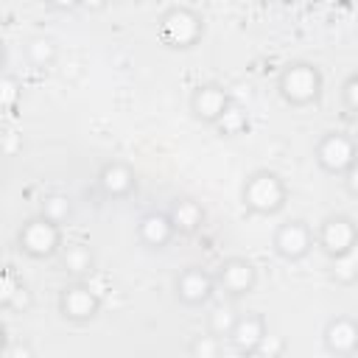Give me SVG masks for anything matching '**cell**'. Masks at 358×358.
<instances>
[{"instance_id": "cell-1", "label": "cell", "mask_w": 358, "mask_h": 358, "mask_svg": "<svg viewBox=\"0 0 358 358\" xmlns=\"http://www.w3.org/2000/svg\"><path fill=\"white\" fill-rule=\"evenodd\" d=\"M241 199H243V204L252 213H257V215H274V213H280L285 207L288 187H285V182L274 171L260 168V171H255V173L246 176L243 190H241Z\"/></svg>"}, {"instance_id": "cell-2", "label": "cell", "mask_w": 358, "mask_h": 358, "mask_svg": "<svg viewBox=\"0 0 358 358\" xmlns=\"http://www.w3.org/2000/svg\"><path fill=\"white\" fill-rule=\"evenodd\" d=\"M277 90L291 106H308L322 95V73L310 62H288L280 70Z\"/></svg>"}, {"instance_id": "cell-3", "label": "cell", "mask_w": 358, "mask_h": 358, "mask_svg": "<svg viewBox=\"0 0 358 358\" xmlns=\"http://www.w3.org/2000/svg\"><path fill=\"white\" fill-rule=\"evenodd\" d=\"M17 243H20V249H22L28 257H34V260L53 257V255H59V249L64 246V243H62V227L53 224V221L45 218V215H34V218H28V221L20 227Z\"/></svg>"}, {"instance_id": "cell-4", "label": "cell", "mask_w": 358, "mask_h": 358, "mask_svg": "<svg viewBox=\"0 0 358 358\" xmlns=\"http://www.w3.org/2000/svg\"><path fill=\"white\" fill-rule=\"evenodd\" d=\"M201 17L187 6H171L159 14V39L168 48H190L201 39Z\"/></svg>"}, {"instance_id": "cell-5", "label": "cell", "mask_w": 358, "mask_h": 358, "mask_svg": "<svg viewBox=\"0 0 358 358\" xmlns=\"http://www.w3.org/2000/svg\"><path fill=\"white\" fill-rule=\"evenodd\" d=\"M358 159V145H355V140L350 137V134H344V131H330V134H324L322 140H319V145H316V162H319V168L322 171H327V173H347V168L352 165Z\"/></svg>"}, {"instance_id": "cell-6", "label": "cell", "mask_w": 358, "mask_h": 358, "mask_svg": "<svg viewBox=\"0 0 358 358\" xmlns=\"http://www.w3.org/2000/svg\"><path fill=\"white\" fill-rule=\"evenodd\" d=\"M316 241L324 249V255L333 260V257H341V255H347L350 249L358 246V227H355V221L350 215L336 213V215H327L322 221Z\"/></svg>"}, {"instance_id": "cell-7", "label": "cell", "mask_w": 358, "mask_h": 358, "mask_svg": "<svg viewBox=\"0 0 358 358\" xmlns=\"http://www.w3.org/2000/svg\"><path fill=\"white\" fill-rule=\"evenodd\" d=\"M98 310H101V299H98V294L84 280H73V282H67L62 288V294H59V313L64 319L81 324V322L95 319Z\"/></svg>"}, {"instance_id": "cell-8", "label": "cell", "mask_w": 358, "mask_h": 358, "mask_svg": "<svg viewBox=\"0 0 358 358\" xmlns=\"http://www.w3.org/2000/svg\"><path fill=\"white\" fill-rule=\"evenodd\" d=\"M257 282V271L246 257H227L215 271V288L227 296H246Z\"/></svg>"}, {"instance_id": "cell-9", "label": "cell", "mask_w": 358, "mask_h": 358, "mask_svg": "<svg viewBox=\"0 0 358 358\" xmlns=\"http://www.w3.org/2000/svg\"><path fill=\"white\" fill-rule=\"evenodd\" d=\"M235 101L229 98V92L221 87V84H199L190 95V112L201 120V123H210L215 126L221 120V115L232 106Z\"/></svg>"}, {"instance_id": "cell-10", "label": "cell", "mask_w": 358, "mask_h": 358, "mask_svg": "<svg viewBox=\"0 0 358 358\" xmlns=\"http://www.w3.org/2000/svg\"><path fill=\"white\" fill-rule=\"evenodd\" d=\"M313 246V232L302 218H291L277 227L274 232V249L285 260H302Z\"/></svg>"}, {"instance_id": "cell-11", "label": "cell", "mask_w": 358, "mask_h": 358, "mask_svg": "<svg viewBox=\"0 0 358 358\" xmlns=\"http://www.w3.org/2000/svg\"><path fill=\"white\" fill-rule=\"evenodd\" d=\"M215 291V274L199 268V266H187L179 277H176V296L179 302L196 308V305H204Z\"/></svg>"}, {"instance_id": "cell-12", "label": "cell", "mask_w": 358, "mask_h": 358, "mask_svg": "<svg viewBox=\"0 0 358 358\" xmlns=\"http://www.w3.org/2000/svg\"><path fill=\"white\" fill-rule=\"evenodd\" d=\"M98 187L103 196L109 199H126L134 187H137V173L129 162L123 159H112V162H103L101 171H98Z\"/></svg>"}, {"instance_id": "cell-13", "label": "cell", "mask_w": 358, "mask_h": 358, "mask_svg": "<svg viewBox=\"0 0 358 358\" xmlns=\"http://www.w3.org/2000/svg\"><path fill=\"white\" fill-rule=\"evenodd\" d=\"M266 333H268V327H266L263 313H241L235 327H232V333H229V344L241 355H257Z\"/></svg>"}, {"instance_id": "cell-14", "label": "cell", "mask_w": 358, "mask_h": 358, "mask_svg": "<svg viewBox=\"0 0 358 358\" xmlns=\"http://www.w3.org/2000/svg\"><path fill=\"white\" fill-rule=\"evenodd\" d=\"M324 347L333 355L350 358L358 352V319L352 316H336L324 327Z\"/></svg>"}, {"instance_id": "cell-15", "label": "cell", "mask_w": 358, "mask_h": 358, "mask_svg": "<svg viewBox=\"0 0 358 358\" xmlns=\"http://www.w3.org/2000/svg\"><path fill=\"white\" fill-rule=\"evenodd\" d=\"M173 235H176V229H173L168 213H148V215H143L140 224H137V238H140L148 249H162V246H168Z\"/></svg>"}, {"instance_id": "cell-16", "label": "cell", "mask_w": 358, "mask_h": 358, "mask_svg": "<svg viewBox=\"0 0 358 358\" xmlns=\"http://www.w3.org/2000/svg\"><path fill=\"white\" fill-rule=\"evenodd\" d=\"M59 266L73 280H84L95 271V255L87 243H64L59 249Z\"/></svg>"}, {"instance_id": "cell-17", "label": "cell", "mask_w": 358, "mask_h": 358, "mask_svg": "<svg viewBox=\"0 0 358 358\" xmlns=\"http://www.w3.org/2000/svg\"><path fill=\"white\" fill-rule=\"evenodd\" d=\"M168 218H171V224H173L176 232L190 235V232H196L204 224V210L193 199H176L171 204V210H168Z\"/></svg>"}, {"instance_id": "cell-18", "label": "cell", "mask_w": 358, "mask_h": 358, "mask_svg": "<svg viewBox=\"0 0 358 358\" xmlns=\"http://www.w3.org/2000/svg\"><path fill=\"white\" fill-rule=\"evenodd\" d=\"M3 305L8 310H17V313H22V310L31 308V291L14 274H6V280H3Z\"/></svg>"}, {"instance_id": "cell-19", "label": "cell", "mask_w": 358, "mask_h": 358, "mask_svg": "<svg viewBox=\"0 0 358 358\" xmlns=\"http://www.w3.org/2000/svg\"><path fill=\"white\" fill-rule=\"evenodd\" d=\"M238 310L232 308V305H215L213 310H210V316H207V330L213 333V336H218V338H229V333H232V327H235V322H238Z\"/></svg>"}, {"instance_id": "cell-20", "label": "cell", "mask_w": 358, "mask_h": 358, "mask_svg": "<svg viewBox=\"0 0 358 358\" xmlns=\"http://www.w3.org/2000/svg\"><path fill=\"white\" fill-rule=\"evenodd\" d=\"M330 280L338 285H352L358 280V246L350 249L341 257H333L330 263Z\"/></svg>"}, {"instance_id": "cell-21", "label": "cell", "mask_w": 358, "mask_h": 358, "mask_svg": "<svg viewBox=\"0 0 358 358\" xmlns=\"http://www.w3.org/2000/svg\"><path fill=\"white\" fill-rule=\"evenodd\" d=\"M25 56L34 67H48L56 59V42L50 36H31L25 45Z\"/></svg>"}, {"instance_id": "cell-22", "label": "cell", "mask_w": 358, "mask_h": 358, "mask_svg": "<svg viewBox=\"0 0 358 358\" xmlns=\"http://www.w3.org/2000/svg\"><path fill=\"white\" fill-rule=\"evenodd\" d=\"M39 215H45V218H50L53 224L62 227L73 215V204H70V199L64 193H50V196L42 199V213Z\"/></svg>"}, {"instance_id": "cell-23", "label": "cell", "mask_w": 358, "mask_h": 358, "mask_svg": "<svg viewBox=\"0 0 358 358\" xmlns=\"http://www.w3.org/2000/svg\"><path fill=\"white\" fill-rule=\"evenodd\" d=\"M246 126H249V117H246V112H243L238 103H232V106L221 115V120L215 123V129H218L221 137H235V134H241Z\"/></svg>"}, {"instance_id": "cell-24", "label": "cell", "mask_w": 358, "mask_h": 358, "mask_svg": "<svg viewBox=\"0 0 358 358\" xmlns=\"http://www.w3.org/2000/svg\"><path fill=\"white\" fill-rule=\"evenodd\" d=\"M187 350H190V358H218L221 355V338L207 330V333L193 336Z\"/></svg>"}, {"instance_id": "cell-25", "label": "cell", "mask_w": 358, "mask_h": 358, "mask_svg": "<svg viewBox=\"0 0 358 358\" xmlns=\"http://www.w3.org/2000/svg\"><path fill=\"white\" fill-rule=\"evenodd\" d=\"M341 101H344V106H347L350 112L358 115V73H352V76L344 81V87H341Z\"/></svg>"}, {"instance_id": "cell-26", "label": "cell", "mask_w": 358, "mask_h": 358, "mask_svg": "<svg viewBox=\"0 0 358 358\" xmlns=\"http://www.w3.org/2000/svg\"><path fill=\"white\" fill-rule=\"evenodd\" d=\"M282 350H285V338L282 336H274V333H266L257 355H268V358H282Z\"/></svg>"}, {"instance_id": "cell-27", "label": "cell", "mask_w": 358, "mask_h": 358, "mask_svg": "<svg viewBox=\"0 0 358 358\" xmlns=\"http://www.w3.org/2000/svg\"><path fill=\"white\" fill-rule=\"evenodd\" d=\"M344 190L352 196V199H358V159L347 168V173H344Z\"/></svg>"}, {"instance_id": "cell-28", "label": "cell", "mask_w": 358, "mask_h": 358, "mask_svg": "<svg viewBox=\"0 0 358 358\" xmlns=\"http://www.w3.org/2000/svg\"><path fill=\"white\" fill-rule=\"evenodd\" d=\"M6 358H34V350L28 341H14L8 350H6Z\"/></svg>"}, {"instance_id": "cell-29", "label": "cell", "mask_w": 358, "mask_h": 358, "mask_svg": "<svg viewBox=\"0 0 358 358\" xmlns=\"http://www.w3.org/2000/svg\"><path fill=\"white\" fill-rule=\"evenodd\" d=\"M14 98H17V81L11 76H6L3 78V101H6V106H11Z\"/></svg>"}]
</instances>
